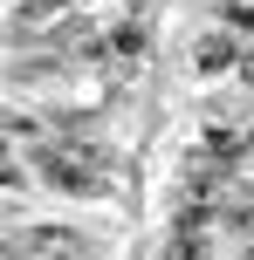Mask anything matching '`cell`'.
I'll use <instances>...</instances> for the list:
<instances>
[{"label": "cell", "mask_w": 254, "mask_h": 260, "mask_svg": "<svg viewBox=\"0 0 254 260\" xmlns=\"http://www.w3.org/2000/svg\"><path fill=\"white\" fill-rule=\"evenodd\" d=\"M234 62H241V41H234V35L192 41V69H200V76H220V69H234Z\"/></svg>", "instance_id": "1"}, {"label": "cell", "mask_w": 254, "mask_h": 260, "mask_svg": "<svg viewBox=\"0 0 254 260\" xmlns=\"http://www.w3.org/2000/svg\"><path fill=\"white\" fill-rule=\"evenodd\" d=\"M206 253H213V240H206V219H179L172 247H165L158 260H206Z\"/></svg>", "instance_id": "2"}, {"label": "cell", "mask_w": 254, "mask_h": 260, "mask_svg": "<svg viewBox=\"0 0 254 260\" xmlns=\"http://www.w3.org/2000/svg\"><path fill=\"white\" fill-rule=\"evenodd\" d=\"M48 260H76V253H48Z\"/></svg>", "instance_id": "3"}]
</instances>
